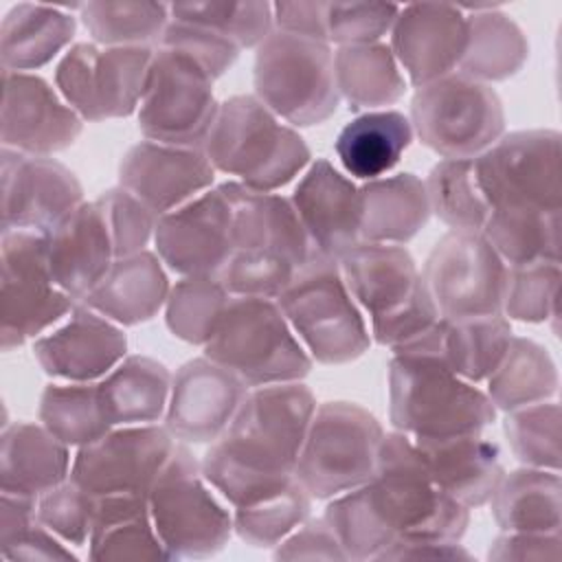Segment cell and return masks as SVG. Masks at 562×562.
Instances as JSON below:
<instances>
[{
  "label": "cell",
  "mask_w": 562,
  "mask_h": 562,
  "mask_svg": "<svg viewBox=\"0 0 562 562\" xmlns=\"http://www.w3.org/2000/svg\"><path fill=\"white\" fill-rule=\"evenodd\" d=\"M314 411L316 397L303 382L248 389L233 422L200 461L204 479L233 509L285 490Z\"/></svg>",
  "instance_id": "6da1fadb"
},
{
  "label": "cell",
  "mask_w": 562,
  "mask_h": 562,
  "mask_svg": "<svg viewBox=\"0 0 562 562\" xmlns=\"http://www.w3.org/2000/svg\"><path fill=\"white\" fill-rule=\"evenodd\" d=\"M389 419L413 439H441L481 432L496 408L435 353L402 347L389 362Z\"/></svg>",
  "instance_id": "7a4b0ae2"
},
{
  "label": "cell",
  "mask_w": 562,
  "mask_h": 562,
  "mask_svg": "<svg viewBox=\"0 0 562 562\" xmlns=\"http://www.w3.org/2000/svg\"><path fill=\"white\" fill-rule=\"evenodd\" d=\"M362 490L393 542H461L468 529L470 509L432 481L413 437L400 430L382 437L373 476Z\"/></svg>",
  "instance_id": "3957f363"
},
{
  "label": "cell",
  "mask_w": 562,
  "mask_h": 562,
  "mask_svg": "<svg viewBox=\"0 0 562 562\" xmlns=\"http://www.w3.org/2000/svg\"><path fill=\"white\" fill-rule=\"evenodd\" d=\"M202 149L215 171L266 193L292 182L312 158L303 136L281 123L255 94H237L220 103Z\"/></svg>",
  "instance_id": "277c9868"
},
{
  "label": "cell",
  "mask_w": 562,
  "mask_h": 562,
  "mask_svg": "<svg viewBox=\"0 0 562 562\" xmlns=\"http://www.w3.org/2000/svg\"><path fill=\"white\" fill-rule=\"evenodd\" d=\"M274 301L312 360L347 364L369 351L371 334L338 259L312 255Z\"/></svg>",
  "instance_id": "5b68a950"
},
{
  "label": "cell",
  "mask_w": 562,
  "mask_h": 562,
  "mask_svg": "<svg viewBox=\"0 0 562 562\" xmlns=\"http://www.w3.org/2000/svg\"><path fill=\"white\" fill-rule=\"evenodd\" d=\"M204 356L233 371L248 389L301 382L312 358L274 299H228Z\"/></svg>",
  "instance_id": "8992f818"
},
{
  "label": "cell",
  "mask_w": 562,
  "mask_h": 562,
  "mask_svg": "<svg viewBox=\"0 0 562 562\" xmlns=\"http://www.w3.org/2000/svg\"><path fill=\"white\" fill-rule=\"evenodd\" d=\"M252 81L255 97L296 127L325 123L340 103L329 44L279 29L257 46Z\"/></svg>",
  "instance_id": "52a82bcc"
},
{
  "label": "cell",
  "mask_w": 562,
  "mask_h": 562,
  "mask_svg": "<svg viewBox=\"0 0 562 562\" xmlns=\"http://www.w3.org/2000/svg\"><path fill=\"white\" fill-rule=\"evenodd\" d=\"M149 514L169 558H211L233 531V514L211 492L200 461L176 441L149 494Z\"/></svg>",
  "instance_id": "ba28073f"
},
{
  "label": "cell",
  "mask_w": 562,
  "mask_h": 562,
  "mask_svg": "<svg viewBox=\"0 0 562 562\" xmlns=\"http://www.w3.org/2000/svg\"><path fill=\"white\" fill-rule=\"evenodd\" d=\"M384 437L380 422L358 404L316 406L294 476L312 498H334L364 485L375 470Z\"/></svg>",
  "instance_id": "9c48e42d"
},
{
  "label": "cell",
  "mask_w": 562,
  "mask_h": 562,
  "mask_svg": "<svg viewBox=\"0 0 562 562\" xmlns=\"http://www.w3.org/2000/svg\"><path fill=\"white\" fill-rule=\"evenodd\" d=\"M408 121L422 145L443 160L476 158L505 132V110L496 90L461 72L419 86Z\"/></svg>",
  "instance_id": "30bf717a"
},
{
  "label": "cell",
  "mask_w": 562,
  "mask_h": 562,
  "mask_svg": "<svg viewBox=\"0 0 562 562\" xmlns=\"http://www.w3.org/2000/svg\"><path fill=\"white\" fill-rule=\"evenodd\" d=\"M213 77L189 55L158 46L138 105V127L147 140L202 147L220 110Z\"/></svg>",
  "instance_id": "8fae6325"
},
{
  "label": "cell",
  "mask_w": 562,
  "mask_h": 562,
  "mask_svg": "<svg viewBox=\"0 0 562 562\" xmlns=\"http://www.w3.org/2000/svg\"><path fill=\"white\" fill-rule=\"evenodd\" d=\"M0 342L2 351L37 340L50 325L72 312L77 301L53 279L46 235L33 231L2 233Z\"/></svg>",
  "instance_id": "7c38bea8"
},
{
  "label": "cell",
  "mask_w": 562,
  "mask_h": 562,
  "mask_svg": "<svg viewBox=\"0 0 562 562\" xmlns=\"http://www.w3.org/2000/svg\"><path fill=\"white\" fill-rule=\"evenodd\" d=\"M476 184L492 209H562L560 134L520 130L503 134L474 158Z\"/></svg>",
  "instance_id": "4fadbf2b"
},
{
  "label": "cell",
  "mask_w": 562,
  "mask_h": 562,
  "mask_svg": "<svg viewBox=\"0 0 562 562\" xmlns=\"http://www.w3.org/2000/svg\"><path fill=\"white\" fill-rule=\"evenodd\" d=\"M154 48L75 44L55 68V86L83 121L123 119L138 110Z\"/></svg>",
  "instance_id": "5bb4252c"
},
{
  "label": "cell",
  "mask_w": 562,
  "mask_h": 562,
  "mask_svg": "<svg viewBox=\"0 0 562 562\" xmlns=\"http://www.w3.org/2000/svg\"><path fill=\"white\" fill-rule=\"evenodd\" d=\"M419 274L441 318L503 314L507 263L476 231L446 233Z\"/></svg>",
  "instance_id": "9a60e30c"
},
{
  "label": "cell",
  "mask_w": 562,
  "mask_h": 562,
  "mask_svg": "<svg viewBox=\"0 0 562 562\" xmlns=\"http://www.w3.org/2000/svg\"><path fill=\"white\" fill-rule=\"evenodd\" d=\"M173 446L176 439L165 426H116L77 450L70 481L94 498L116 494L147 496Z\"/></svg>",
  "instance_id": "2e32d148"
},
{
  "label": "cell",
  "mask_w": 562,
  "mask_h": 562,
  "mask_svg": "<svg viewBox=\"0 0 562 562\" xmlns=\"http://www.w3.org/2000/svg\"><path fill=\"white\" fill-rule=\"evenodd\" d=\"M231 233L233 204L220 184L158 217L156 255L180 277L217 279L233 250Z\"/></svg>",
  "instance_id": "e0dca14e"
},
{
  "label": "cell",
  "mask_w": 562,
  "mask_h": 562,
  "mask_svg": "<svg viewBox=\"0 0 562 562\" xmlns=\"http://www.w3.org/2000/svg\"><path fill=\"white\" fill-rule=\"evenodd\" d=\"M2 162V233L33 231L48 235L79 204L83 189L77 176L50 156L4 149Z\"/></svg>",
  "instance_id": "ac0fdd59"
},
{
  "label": "cell",
  "mask_w": 562,
  "mask_h": 562,
  "mask_svg": "<svg viewBox=\"0 0 562 562\" xmlns=\"http://www.w3.org/2000/svg\"><path fill=\"white\" fill-rule=\"evenodd\" d=\"M0 138L4 149L53 156L68 149L83 130V119L50 83L31 72L2 70Z\"/></svg>",
  "instance_id": "d6986e66"
},
{
  "label": "cell",
  "mask_w": 562,
  "mask_h": 562,
  "mask_svg": "<svg viewBox=\"0 0 562 562\" xmlns=\"http://www.w3.org/2000/svg\"><path fill=\"white\" fill-rule=\"evenodd\" d=\"M248 386L211 358H193L171 375L165 428L182 443H213L233 422Z\"/></svg>",
  "instance_id": "ffe728a7"
},
{
  "label": "cell",
  "mask_w": 562,
  "mask_h": 562,
  "mask_svg": "<svg viewBox=\"0 0 562 562\" xmlns=\"http://www.w3.org/2000/svg\"><path fill=\"white\" fill-rule=\"evenodd\" d=\"M468 44V18L457 4L413 2L397 11L391 53L415 88L459 70Z\"/></svg>",
  "instance_id": "44dd1931"
},
{
  "label": "cell",
  "mask_w": 562,
  "mask_h": 562,
  "mask_svg": "<svg viewBox=\"0 0 562 562\" xmlns=\"http://www.w3.org/2000/svg\"><path fill=\"white\" fill-rule=\"evenodd\" d=\"M215 169L202 147L156 140L132 145L119 165V187L134 193L158 217L209 191Z\"/></svg>",
  "instance_id": "7402d4cb"
},
{
  "label": "cell",
  "mask_w": 562,
  "mask_h": 562,
  "mask_svg": "<svg viewBox=\"0 0 562 562\" xmlns=\"http://www.w3.org/2000/svg\"><path fill=\"white\" fill-rule=\"evenodd\" d=\"M33 356L50 378L99 382L127 356V338L121 325L77 303L64 325L33 342Z\"/></svg>",
  "instance_id": "603a6c76"
},
{
  "label": "cell",
  "mask_w": 562,
  "mask_h": 562,
  "mask_svg": "<svg viewBox=\"0 0 562 562\" xmlns=\"http://www.w3.org/2000/svg\"><path fill=\"white\" fill-rule=\"evenodd\" d=\"M312 244V255L340 259L360 241V189L329 160L307 165L290 198Z\"/></svg>",
  "instance_id": "cb8c5ba5"
},
{
  "label": "cell",
  "mask_w": 562,
  "mask_h": 562,
  "mask_svg": "<svg viewBox=\"0 0 562 562\" xmlns=\"http://www.w3.org/2000/svg\"><path fill=\"white\" fill-rule=\"evenodd\" d=\"M222 187L233 204L231 252L281 257L296 268L312 257V244L290 198L255 191L237 180Z\"/></svg>",
  "instance_id": "d4e9b609"
},
{
  "label": "cell",
  "mask_w": 562,
  "mask_h": 562,
  "mask_svg": "<svg viewBox=\"0 0 562 562\" xmlns=\"http://www.w3.org/2000/svg\"><path fill=\"white\" fill-rule=\"evenodd\" d=\"M48 263L55 283L77 303L83 301L114 263V246L97 200L79 204L48 235Z\"/></svg>",
  "instance_id": "484cf974"
},
{
  "label": "cell",
  "mask_w": 562,
  "mask_h": 562,
  "mask_svg": "<svg viewBox=\"0 0 562 562\" xmlns=\"http://www.w3.org/2000/svg\"><path fill=\"white\" fill-rule=\"evenodd\" d=\"M353 301L373 321L404 310L422 288L413 255L397 244L358 241L338 259Z\"/></svg>",
  "instance_id": "4316f807"
},
{
  "label": "cell",
  "mask_w": 562,
  "mask_h": 562,
  "mask_svg": "<svg viewBox=\"0 0 562 562\" xmlns=\"http://www.w3.org/2000/svg\"><path fill=\"white\" fill-rule=\"evenodd\" d=\"M432 481L468 509L490 503L505 470L496 441L474 435L413 439Z\"/></svg>",
  "instance_id": "83f0119b"
},
{
  "label": "cell",
  "mask_w": 562,
  "mask_h": 562,
  "mask_svg": "<svg viewBox=\"0 0 562 562\" xmlns=\"http://www.w3.org/2000/svg\"><path fill=\"white\" fill-rule=\"evenodd\" d=\"M509 340V318H505L503 314H492L463 321L439 318L428 331H424L419 338L411 340L404 347L435 353L459 378L476 384L492 375V371L503 360Z\"/></svg>",
  "instance_id": "f1b7e54d"
},
{
  "label": "cell",
  "mask_w": 562,
  "mask_h": 562,
  "mask_svg": "<svg viewBox=\"0 0 562 562\" xmlns=\"http://www.w3.org/2000/svg\"><path fill=\"white\" fill-rule=\"evenodd\" d=\"M169 279L158 255L140 250L114 259L99 285L79 303L92 307L116 325L151 321L169 296Z\"/></svg>",
  "instance_id": "f546056e"
},
{
  "label": "cell",
  "mask_w": 562,
  "mask_h": 562,
  "mask_svg": "<svg viewBox=\"0 0 562 562\" xmlns=\"http://www.w3.org/2000/svg\"><path fill=\"white\" fill-rule=\"evenodd\" d=\"M70 452L46 426L15 422L2 426L0 490L40 498L70 476Z\"/></svg>",
  "instance_id": "4dcf8cb0"
},
{
  "label": "cell",
  "mask_w": 562,
  "mask_h": 562,
  "mask_svg": "<svg viewBox=\"0 0 562 562\" xmlns=\"http://www.w3.org/2000/svg\"><path fill=\"white\" fill-rule=\"evenodd\" d=\"M75 15L64 4L20 2L0 24L2 70L29 72L46 66L75 37Z\"/></svg>",
  "instance_id": "1f68e13d"
},
{
  "label": "cell",
  "mask_w": 562,
  "mask_h": 562,
  "mask_svg": "<svg viewBox=\"0 0 562 562\" xmlns=\"http://www.w3.org/2000/svg\"><path fill=\"white\" fill-rule=\"evenodd\" d=\"M88 544L90 560L99 562L171 560L156 533L149 503L143 494H116L97 498Z\"/></svg>",
  "instance_id": "d6a6232c"
},
{
  "label": "cell",
  "mask_w": 562,
  "mask_h": 562,
  "mask_svg": "<svg viewBox=\"0 0 562 562\" xmlns=\"http://www.w3.org/2000/svg\"><path fill=\"white\" fill-rule=\"evenodd\" d=\"M360 241L375 244L404 246L426 226L432 213L426 182L415 173L369 180L360 187Z\"/></svg>",
  "instance_id": "836d02e7"
},
{
  "label": "cell",
  "mask_w": 562,
  "mask_h": 562,
  "mask_svg": "<svg viewBox=\"0 0 562 562\" xmlns=\"http://www.w3.org/2000/svg\"><path fill=\"white\" fill-rule=\"evenodd\" d=\"M101 402L112 426L156 424L169 402L171 373L147 356H125L99 382Z\"/></svg>",
  "instance_id": "e575fe53"
},
{
  "label": "cell",
  "mask_w": 562,
  "mask_h": 562,
  "mask_svg": "<svg viewBox=\"0 0 562 562\" xmlns=\"http://www.w3.org/2000/svg\"><path fill=\"white\" fill-rule=\"evenodd\" d=\"M413 140L411 121L397 110L364 112L351 119L336 138V156L358 180H375L391 171Z\"/></svg>",
  "instance_id": "d590c367"
},
{
  "label": "cell",
  "mask_w": 562,
  "mask_h": 562,
  "mask_svg": "<svg viewBox=\"0 0 562 562\" xmlns=\"http://www.w3.org/2000/svg\"><path fill=\"white\" fill-rule=\"evenodd\" d=\"M560 474L542 468H520L503 474L492 494V514L503 531L560 533Z\"/></svg>",
  "instance_id": "8d00e7d4"
},
{
  "label": "cell",
  "mask_w": 562,
  "mask_h": 562,
  "mask_svg": "<svg viewBox=\"0 0 562 562\" xmlns=\"http://www.w3.org/2000/svg\"><path fill=\"white\" fill-rule=\"evenodd\" d=\"M468 18V44L461 57V75L490 83L516 75L527 57L529 42L522 29L505 13L485 4Z\"/></svg>",
  "instance_id": "74e56055"
},
{
  "label": "cell",
  "mask_w": 562,
  "mask_h": 562,
  "mask_svg": "<svg viewBox=\"0 0 562 562\" xmlns=\"http://www.w3.org/2000/svg\"><path fill=\"white\" fill-rule=\"evenodd\" d=\"M334 72L338 94L351 110L391 105L406 92L402 68L382 42L338 46L334 53Z\"/></svg>",
  "instance_id": "f35d334b"
},
{
  "label": "cell",
  "mask_w": 562,
  "mask_h": 562,
  "mask_svg": "<svg viewBox=\"0 0 562 562\" xmlns=\"http://www.w3.org/2000/svg\"><path fill=\"white\" fill-rule=\"evenodd\" d=\"M558 384V369L549 351L529 338L512 336L503 360L487 378V397L496 411L512 413L551 400Z\"/></svg>",
  "instance_id": "ab89813d"
},
{
  "label": "cell",
  "mask_w": 562,
  "mask_h": 562,
  "mask_svg": "<svg viewBox=\"0 0 562 562\" xmlns=\"http://www.w3.org/2000/svg\"><path fill=\"white\" fill-rule=\"evenodd\" d=\"M481 235L507 266L560 261V211L492 209Z\"/></svg>",
  "instance_id": "60d3db41"
},
{
  "label": "cell",
  "mask_w": 562,
  "mask_h": 562,
  "mask_svg": "<svg viewBox=\"0 0 562 562\" xmlns=\"http://www.w3.org/2000/svg\"><path fill=\"white\" fill-rule=\"evenodd\" d=\"M40 422L68 448L92 443L114 428L97 382L48 384L40 397Z\"/></svg>",
  "instance_id": "b9f144b4"
},
{
  "label": "cell",
  "mask_w": 562,
  "mask_h": 562,
  "mask_svg": "<svg viewBox=\"0 0 562 562\" xmlns=\"http://www.w3.org/2000/svg\"><path fill=\"white\" fill-rule=\"evenodd\" d=\"M79 18L94 44L101 46H158L171 20L169 4L147 0L83 2Z\"/></svg>",
  "instance_id": "7bdbcfd3"
},
{
  "label": "cell",
  "mask_w": 562,
  "mask_h": 562,
  "mask_svg": "<svg viewBox=\"0 0 562 562\" xmlns=\"http://www.w3.org/2000/svg\"><path fill=\"white\" fill-rule=\"evenodd\" d=\"M426 193L430 211L452 231L481 233L490 206L474 178V158L439 160L426 178Z\"/></svg>",
  "instance_id": "ee69618b"
},
{
  "label": "cell",
  "mask_w": 562,
  "mask_h": 562,
  "mask_svg": "<svg viewBox=\"0 0 562 562\" xmlns=\"http://www.w3.org/2000/svg\"><path fill=\"white\" fill-rule=\"evenodd\" d=\"M231 294L213 277H182L165 303L169 331L191 345H206L217 329Z\"/></svg>",
  "instance_id": "f6af8a7d"
},
{
  "label": "cell",
  "mask_w": 562,
  "mask_h": 562,
  "mask_svg": "<svg viewBox=\"0 0 562 562\" xmlns=\"http://www.w3.org/2000/svg\"><path fill=\"white\" fill-rule=\"evenodd\" d=\"M173 20L198 24L220 33L241 48H257L272 31V4L263 0L246 2H176L169 4Z\"/></svg>",
  "instance_id": "bcb514c9"
},
{
  "label": "cell",
  "mask_w": 562,
  "mask_h": 562,
  "mask_svg": "<svg viewBox=\"0 0 562 562\" xmlns=\"http://www.w3.org/2000/svg\"><path fill=\"white\" fill-rule=\"evenodd\" d=\"M310 507L312 496L294 476L285 490L237 507L233 512V531L250 547H277L310 518Z\"/></svg>",
  "instance_id": "7dc6e473"
},
{
  "label": "cell",
  "mask_w": 562,
  "mask_h": 562,
  "mask_svg": "<svg viewBox=\"0 0 562 562\" xmlns=\"http://www.w3.org/2000/svg\"><path fill=\"white\" fill-rule=\"evenodd\" d=\"M505 437L514 457L529 465L560 472V404L538 402L507 413Z\"/></svg>",
  "instance_id": "c3c4849f"
},
{
  "label": "cell",
  "mask_w": 562,
  "mask_h": 562,
  "mask_svg": "<svg viewBox=\"0 0 562 562\" xmlns=\"http://www.w3.org/2000/svg\"><path fill=\"white\" fill-rule=\"evenodd\" d=\"M560 261L507 266L503 316L522 323L558 321Z\"/></svg>",
  "instance_id": "681fc988"
},
{
  "label": "cell",
  "mask_w": 562,
  "mask_h": 562,
  "mask_svg": "<svg viewBox=\"0 0 562 562\" xmlns=\"http://www.w3.org/2000/svg\"><path fill=\"white\" fill-rule=\"evenodd\" d=\"M97 498L75 481H64L37 498V520L68 544H86L92 531Z\"/></svg>",
  "instance_id": "f907efd6"
},
{
  "label": "cell",
  "mask_w": 562,
  "mask_h": 562,
  "mask_svg": "<svg viewBox=\"0 0 562 562\" xmlns=\"http://www.w3.org/2000/svg\"><path fill=\"white\" fill-rule=\"evenodd\" d=\"M97 202L105 215L116 259L145 250L154 237L158 215L123 187L108 189Z\"/></svg>",
  "instance_id": "816d5d0a"
},
{
  "label": "cell",
  "mask_w": 562,
  "mask_h": 562,
  "mask_svg": "<svg viewBox=\"0 0 562 562\" xmlns=\"http://www.w3.org/2000/svg\"><path fill=\"white\" fill-rule=\"evenodd\" d=\"M400 4L391 2H327V42L338 46L373 44L397 18Z\"/></svg>",
  "instance_id": "f5cc1de1"
},
{
  "label": "cell",
  "mask_w": 562,
  "mask_h": 562,
  "mask_svg": "<svg viewBox=\"0 0 562 562\" xmlns=\"http://www.w3.org/2000/svg\"><path fill=\"white\" fill-rule=\"evenodd\" d=\"M158 46L173 48L178 53L189 55L213 79L222 77L235 64V59L239 55V46H235L231 40L222 37L220 33L198 26V24L180 22L173 18L169 20Z\"/></svg>",
  "instance_id": "db71d44e"
},
{
  "label": "cell",
  "mask_w": 562,
  "mask_h": 562,
  "mask_svg": "<svg viewBox=\"0 0 562 562\" xmlns=\"http://www.w3.org/2000/svg\"><path fill=\"white\" fill-rule=\"evenodd\" d=\"M439 312L422 281V288L417 290L415 299L400 310L397 314L384 318V321H373L371 323V338L382 345L389 347L391 351L397 347L408 345L411 340L419 338L424 331H428L437 321H439Z\"/></svg>",
  "instance_id": "11a10c76"
},
{
  "label": "cell",
  "mask_w": 562,
  "mask_h": 562,
  "mask_svg": "<svg viewBox=\"0 0 562 562\" xmlns=\"http://www.w3.org/2000/svg\"><path fill=\"white\" fill-rule=\"evenodd\" d=\"M277 560H347L325 518H307L277 544Z\"/></svg>",
  "instance_id": "9f6ffc18"
},
{
  "label": "cell",
  "mask_w": 562,
  "mask_h": 562,
  "mask_svg": "<svg viewBox=\"0 0 562 562\" xmlns=\"http://www.w3.org/2000/svg\"><path fill=\"white\" fill-rule=\"evenodd\" d=\"M560 533H531V531H505L501 533L490 551V560H560Z\"/></svg>",
  "instance_id": "6f0895ef"
},
{
  "label": "cell",
  "mask_w": 562,
  "mask_h": 562,
  "mask_svg": "<svg viewBox=\"0 0 562 562\" xmlns=\"http://www.w3.org/2000/svg\"><path fill=\"white\" fill-rule=\"evenodd\" d=\"M272 15H274V29L279 31L327 42V2H318V0L274 2Z\"/></svg>",
  "instance_id": "680465c9"
},
{
  "label": "cell",
  "mask_w": 562,
  "mask_h": 562,
  "mask_svg": "<svg viewBox=\"0 0 562 562\" xmlns=\"http://www.w3.org/2000/svg\"><path fill=\"white\" fill-rule=\"evenodd\" d=\"M0 549L7 560H75V553L64 547V540L40 520Z\"/></svg>",
  "instance_id": "91938a15"
},
{
  "label": "cell",
  "mask_w": 562,
  "mask_h": 562,
  "mask_svg": "<svg viewBox=\"0 0 562 562\" xmlns=\"http://www.w3.org/2000/svg\"><path fill=\"white\" fill-rule=\"evenodd\" d=\"M375 560H472L459 542H435V540H395Z\"/></svg>",
  "instance_id": "94428289"
}]
</instances>
